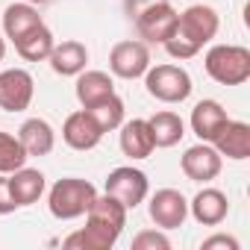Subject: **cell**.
<instances>
[{
  "mask_svg": "<svg viewBox=\"0 0 250 250\" xmlns=\"http://www.w3.org/2000/svg\"><path fill=\"white\" fill-rule=\"evenodd\" d=\"M209 145L221 156L235 159V162H244L250 156V124H244V121H227Z\"/></svg>",
  "mask_w": 250,
  "mask_h": 250,
  "instance_id": "4fadbf2b",
  "label": "cell"
},
{
  "mask_svg": "<svg viewBox=\"0 0 250 250\" xmlns=\"http://www.w3.org/2000/svg\"><path fill=\"white\" fill-rule=\"evenodd\" d=\"M39 24H44L42 21V15H39V9L33 6V3H9L6 9H3V33H6V39H21L24 33H30L33 27H39Z\"/></svg>",
  "mask_w": 250,
  "mask_h": 250,
  "instance_id": "44dd1931",
  "label": "cell"
},
{
  "mask_svg": "<svg viewBox=\"0 0 250 250\" xmlns=\"http://www.w3.org/2000/svg\"><path fill=\"white\" fill-rule=\"evenodd\" d=\"M50 68L62 77H77L80 71H85V62H88V50L83 42H62V44H53L50 50Z\"/></svg>",
  "mask_w": 250,
  "mask_h": 250,
  "instance_id": "d6986e66",
  "label": "cell"
},
{
  "mask_svg": "<svg viewBox=\"0 0 250 250\" xmlns=\"http://www.w3.org/2000/svg\"><path fill=\"white\" fill-rule=\"evenodd\" d=\"M127 227V206L115 200L112 194L94 197V203L85 212V227L71 232L62 244L68 250H109L121 238Z\"/></svg>",
  "mask_w": 250,
  "mask_h": 250,
  "instance_id": "6da1fadb",
  "label": "cell"
},
{
  "mask_svg": "<svg viewBox=\"0 0 250 250\" xmlns=\"http://www.w3.org/2000/svg\"><path fill=\"white\" fill-rule=\"evenodd\" d=\"M188 212L194 215L197 224L203 227H218L227 215H229V200L221 188H203L194 194V200L188 203Z\"/></svg>",
  "mask_w": 250,
  "mask_h": 250,
  "instance_id": "5bb4252c",
  "label": "cell"
},
{
  "mask_svg": "<svg viewBox=\"0 0 250 250\" xmlns=\"http://www.w3.org/2000/svg\"><path fill=\"white\" fill-rule=\"evenodd\" d=\"M177 18H180V12L168 3V0H159V3H150L147 9H142L133 21H136V30H139V36L145 42L165 44L177 30Z\"/></svg>",
  "mask_w": 250,
  "mask_h": 250,
  "instance_id": "52a82bcc",
  "label": "cell"
},
{
  "mask_svg": "<svg viewBox=\"0 0 250 250\" xmlns=\"http://www.w3.org/2000/svg\"><path fill=\"white\" fill-rule=\"evenodd\" d=\"M153 136H150V124L145 118H133L127 124H121V150L130 159H147L153 153Z\"/></svg>",
  "mask_w": 250,
  "mask_h": 250,
  "instance_id": "9a60e30c",
  "label": "cell"
},
{
  "mask_svg": "<svg viewBox=\"0 0 250 250\" xmlns=\"http://www.w3.org/2000/svg\"><path fill=\"white\" fill-rule=\"evenodd\" d=\"M44 186L47 183H44V174L39 168H18L9 177V188H12V197H15L18 209L21 206H33L44 194Z\"/></svg>",
  "mask_w": 250,
  "mask_h": 250,
  "instance_id": "ffe728a7",
  "label": "cell"
},
{
  "mask_svg": "<svg viewBox=\"0 0 250 250\" xmlns=\"http://www.w3.org/2000/svg\"><path fill=\"white\" fill-rule=\"evenodd\" d=\"M85 112L100 124V130H103V133L118 130L121 124H124V100H121L118 94H112V97H106V100L94 103V106H91V109H85Z\"/></svg>",
  "mask_w": 250,
  "mask_h": 250,
  "instance_id": "cb8c5ba5",
  "label": "cell"
},
{
  "mask_svg": "<svg viewBox=\"0 0 250 250\" xmlns=\"http://www.w3.org/2000/svg\"><path fill=\"white\" fill-rule=\"evenodd\" d=\"M183 174L194 183H209L221 174V165H224V156L209 145V142H200L194 147H188L183 153Z\"/></svg>",
  "mask_w": 250,
  "mask_h": 250,
  "instance_id": "8fae6325",
  "label": "cell"
},
{
  "mask_svg": "<svg viewBox=\"0 0 250 250\" xmlns=\"http://www.w3.org/2000/svg\"><path fill=\"white\" fill-rule=\"evenodd\" d=\"M188 218V200L177 188H159L150 197V221L159 229H177Z\"/></svg>",
  "mask_w": 250,
  "mask_h": 250,
  "instance_id": "30bf717a",
  "label": "cell"
},
{
  "mask_svg": "<svg viewBox=\"0 0 250 250\" xmlns=\"http://www.w3.org/2000/svg\"><path fill=\"white\" fill-rule=\"evenodd\" d=\"M109 68L121 80H139L150 68V50L145 42H118L109 53Z\"/></svg>",
  "mask_w": 250,
  "mask_h": 250,
  "instance_id": "ba28073f",
  "label": "cell"
},
{
  "mask_svg": "<svg viewBox=\"0 0 250 250\" xmlns=\"http://www.w3.org/2000/svg\"><path fill=\"white\" fill-rule=\"evenodd\" d=\"M36 83L24 68L0 71V109L6 112H24L33 103Z\"/></svg>",
  "mask_w": 250,
  "mask_h": 250,
  "instance_id": "9c48e42d",
  "label": "cell"
},
{
  "mask_svg": "<svg viewBox=\"0 0 250 250\" xmlns=\"http://www.w3.org/2000/svg\"><path fill=\"white\" fill-rule=\"evenodd\" d=\"M145 85L147 94L162 100V103H183L191 94V77L180 65H156L145 71Z\"/></svg>",
  "mask_w": 250,
  "mask_h": 250,
  "instance_id": "5b68a950",
  "label": "cell"
},
{
  "mask_svg": "<svg viewBox=\"0 0 250 250\" xmlns=\"http://www.w3.org/2000/svg\"><path fill=\"white\" fill-rule=\"evenodd\" d=\"M3 56H6V42L0 39V62H3Z\"/></svg>",
  "mask_w": 250,
  "mask_h": 250,
  "instance_id": "f546056e",
  "label": "cell"
},
{
  "mask_svg": "<svg viewBox=\"0 0 250 250\" xmlns=\"http://www.w3.org/2000/svg\"><path fill=\"white\" fill-rule=\"evenodd\" d=\"M147 124H150V136L156 147H174L186 136V124L177 112H156L153 118H147Z\"/></svg>",
  "mask_w": 250,
  "mask_h": 250,
  "instance_id": "7402d4cb",
  "label": "cell"
},
{
  "mask_svg": "<svg viewBox=\"0 0 250 250\" xmlns=\"http://www.w3.org/2000/svg\"><path fill=\"white\" fill-rule=\"evenodd\" d=\"M18 139H21L27 156H47L56 145V133L44 118H27L18 130Z\"/></svg>",
  "mask_w": 250,
  "mask_h": 250,
  "instance_id": "e0dca14e",
  "label": "cell"
},
{
  "mask_svg": "<svg viewBox=\"0 0 250 250\" xmlns=\"http://www.w3.org/2000/svg\"><path fill=\"white\" fill-rule=\"evenodd\" d=\"M171 247V238L159 229H145L133 238V250H168Z\"/></svg>",
  "mask_w": 250,
  "mask_h": 250,
  "instance_id": "484cf974",
  "label": "cell"
},
{
  "mask_svg": "<svg viewBox=\"0 0 250 250\" xmlns=\"http://www.w3.org/2000/svg\"><path fill=\"white\" fill-rule=\"evenodd\" d=\"M147 188H150L147 174L139 171V168H133V165H121V168L109 171V177H106V194H112L115 200H121L124 206H127V212L136 209L139 203H145Z\"/></svg>",
  "mask_w": 250,
  "mask_h": 250,
  "instance_id": "8992f818",
  "label": "cell"
},
{
  "mask_svg": "<svg viewBox=\"0 0 250 250\" xmlns=\"http://www.w3.org/2000/svg\"><path fill=\"white\" fill-rule=\"evenodd\" d=\"M53 33L44 27V24H39V27H33L30 33H24L21 39H15V50L21 53V59H27V62H44L47 56H50V50H53Z\"/></svg>",
  "mask_w": 250,
  "mask_h": 250,
  "instance_id": "603a6c76",
  "label": "cell"
},
{
  "mask_svg": "<svg viewBox=\"0 0 250 250\" xmlns=\"http://www.w3.org/2000/svg\"><path fill=\"white\" fill-rule=\"evenodd\" d=\"M27 3H47V0H27Z\"/></svg>",
  "mask_w": 250,
  "mask_h": 250,
  "instance_id": "4dcf8cb0",
  "label": "cell"
},
{
  "mask_svg": "<svg viewBox=\"0 0 250 250\" xmlns=\"http://www.w3.org/2000/svg\"><path fill=\"white\" fill-rule=\"evenodd\" d=\"M200 247H203V250H218V247H224V250H238L241 244H238V238L218 232V235H209V238H203V244H200Z\"/></svg>",
  "mask_w": 250,
  "mask_h": 250,
  "instance_id": "83f0119b",
  "label": "cell"
},
{
  "mask_svg": "<svg viewBox=\"0 0 250 250\" xmlns=\"http://www.w3.org/2000/svg\"><path fill=\"white\" fill-rule=\"evenodd\" d=\"M218 27H221V18H218V12L212 6H206V3L188 6L177 18L174 36L165 42L168 56H174V59H191V56H197L203 50V44H209L218 36Z\"/></svg>",
  "mask_w": 250,
  "mask_h": 250,
  "instance_id": "7a4b0ae2",
  "label": "cell"
},
{
  "mask_svg": "<svg viewBox=\"0 0 250 250\" xmlns=\"http://www.w3.org/2000/svg\"><path fill=\"white\" fill-rule=\"evenodd\" d=\"M115 94V83L106 71H80L77 74V100L83 109H91L94 103Z\"/></svg>",
  "mask_w": 250,
  "mask_h": 250,
  "instance_id": "ac0fdd59",
  "label": "cell"
},
{
  "mask_svg": "<svg viewBox=\"0 0 250 250\" xmlns=\"http://www.w3.org/2000/svg\"><path fill=\"white\" fill-rule=\"evenodd\" d=\"M62 139L74 150H91V147L100 145L103 130H100V124L85 109H80V112H71L65 118V124H62Z\"/></svg>",
  "mask_w": 250,
  "mask_h": 250,
  "instance_id": "7c38bea8",
  "label": "cell"
},
{
  "mask_svg": "<svg viewBox=\"0 0 250 250\" xmlns=\"http://www.w3.org/2000/svg\"><path fill=\"white\" fill-rule=\"evenodd\" d=\"M27 159L30 156H27L21 139H15L9 133H0V174H12V171L24 168Z\"/></svg>",
  "mask_w": 250,
  "mask_h": 250,
  "instance_id": "d4e9b609",
  "label": "cell"
},
{
  "mask_svg": "<svg viewBox=\"0 0 250 250\" xmlns=\"http://www.w3.org/2000/svg\"><path fill=\"white\" fill-rule=\"evenodd\" d=\"M15 209H18V203H15V197H12L9 177L0 174V215H9V212H15Z\"/></svg>",
  "mask_w": 250,
  "mask_h": 250,
  "instance_id": "4316f807",
  "label": "cell"
},
{
  "mask_svg": "<svg viewBox=\"0 0 250 250\" xmlns=\"http://www.w3.org/2000/svg\"><path fill=\"white\" fill-rule=\"evenodd\" d=\"M97 197V188L88 183V180H80V177H65L59 180L50 194H47V206H50V215L59 218V221H74V218H83L88 212V206L94 203Z\"/></svg>",
  "mask_w": 250,
  "mask_h": 250,
  "instance_id": "3957f363",
  "label": "cell"
},
{
  "mask_svg": "<svg viewBox=\"0 0 250 250\" xmlns=\"http://www.w3.org/2000/svg\"><path fill=\"white\" fill-rule=\"evenodd\" d=\"M227 121H229L227 118V109L218 100H200L191 109V130H194V136L200 142H212Z\"/></svg>",
  "mask_w": 250,
  "mask_h": 250,
  "instance_id": "2e32d148",
  "label": "cell"
},
{
  "mask_svg": "<svg viewBox=\"0 0 250 250\" xmlns=\"http://www.w3.org/2000/svg\"><path fill=\"white\" fill-rule=\"evenodd\" d=\"M150 3H159V0H124V9H127L130 18H136L142 9H147Z\"/></svg>",
  "mask_w": 250,
  "mask_h": 250,
  "instance_id": "f1b7e54d",
  "label": "cell"
},
{
  "mask_svg": "<svg viewBox=\"0 0 250 250\" xmlns=\"http://www.w3.org/2000/svg\"><path fill=\"white\" fill-rule=\"evenodd\" d=\"M203 65H206V74L221 85H241L250 80V50L241 44L209 47Z\"/></svg>",
  "mask_w": 250,
  "mask_h": 250,
  "instance_id": "277c9868",
  "label": "cell"
}]
</instances>
